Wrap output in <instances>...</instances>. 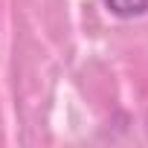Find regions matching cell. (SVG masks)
Masks as SVG:
<instances>
[{
  "label": "cell",
  "mask_w": 148,
  "mask_h": 148,
  "mask_svg": "<svg viewBox=\"0 0 148 148\" xmlns=\"http://www.w3.org/2000/svg\"><path fill=\"white\" fill-rule=\"evenodd\" d=\"M116 18H139L148 12V0H105Z\"/></svg>",
  "instance_id": "1"
}]
</instances>
